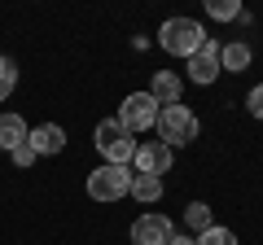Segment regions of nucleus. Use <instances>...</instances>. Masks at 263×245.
<instances>
[{
    "instance_id": "f257e3e1",
    "label": "nucleus",
    "mask_w": 263,
    "mask_h": 245,
    "mask_svg": "<svg viewBox=\"0 0 263 245\" xmlns=\"http://www.w3.org/2000/svg\"><path fill=\"white\" fill-rule=\"evenodd\" d=\"M158 44H162V53H171V57H193L197 48L206 44V27L197 18H167L158 27Z\"/></svg>"
},
{
    "instance_id": "f03ea898",
    "label": "nucleus",
    "mask_w": 263,
    "mask_h": 245,
    "mask_svg": "<svg viewBox=\"0 0 263 245\" xmlns=\"http://www.w3.org/2000/svg\"><path fill=\"white\" fill-rule=\"evenodd\" d=\"M154 132H158V140L167 145V149H180V145H193V140H197L202 122H197V114L189 110L184 101H180V105H167V110H158Z\"/></svg>"
},
{
    "instance_id": "7ed1b4c3",
    "label": "nucleus",
    "mask_w": 263,
    "mask_h": 245,
    "mask_svg": "<svg viewBox=\"0 0 263 245\" xmlns=\"http://www.w3.org/2000/svg\"><path fill=\"white\" fill-rule=\"evenodd\" d=\"M92 140H97V153H101L110 167H127L132 153H136V136H132L119 118H101L97 132H92Z\"/></svg>"
},
{
    "instance_id": "20e7f679",
    "label": "nucleus",
    "mask_w": 263,
    "mask_h": 245,
    "mask_svg": "<svg viewBox=\"0 0 263 245\" xmlns=\"http://www.w3.org/2000/svg\"><path fill=\"white\" fill-rule=\"evenodd\" d=\"M132 175L136 171L132 167H97L92 175H88V197L92 201H119V197H127V189H132Z\"/></svg>"
},
{
    "instance_id": "39448f33",
    "label": "nucleus",
    "mask_w": 263,
    "mask_h": 245,
    "mask_svg": "<svg viewBox=\"0 0 263 245\" xmlns=\"http://www.w3.org/2000/svg\"><path fill=\"white\" fill-rule=\"evenodd\" d=\"M119 122L127 127L132 136L149 132L154 122H158V101H154L149 92H132V96H123V105H119Z\"/></svg>"
},
{
    "instance_id": "423d86ee",
    "label": "nucleus",
    "mask_w": 263,
    "mask_h": 245,
    "mask_svg": "<svg viewBox=\"0 0 263 245\" xmlns=\"http://www.w3.org/2000/svg\"><path fill=\"white\" fill-rule=\"evenodd\" d=\"M171 162H176V149H167L162 140H136V153H132V167L136 175H167Z\"/></svg>"
},
{
    "instance_id": "0eeeda50",
    "label": "nucleus",
    "mask_w": 263,
    "mask_h": 245,
    "mask_svg": "<svg viewBox=\"0 0 263 245\" xmlns=\"http://www.w3.org/2000/svg\"><path fill=\"white\" fill-rule=\"evenodd\" d=\"M171 236H176V228H171L167 215H154V210H145V215L132 219V245H167Z\"/></svg>"
},
{
    "instance_id": "6e6552de",
    "label": "nucleus",
    "mask_w": 263,
    "mask_h": 245,
    "mask_svg": "<svg viewBox=\"0 0 263 245\" xmlns=\"http://www.w3.org/2000/svg\"><path fill=\"white\" fill-rule=\"evenodd\" d=\"M184 66H189V79H193V84H202V88L215 84V79H219V44L206 35V44L197 48V53L189 57Z\"/></svg>"
},
{
    "instance_id": "1a4fd4ad",
    "label": "nucleus",
    "mask_w": 263,
    "mask_h": 245,
    "mask_svg": "<svg viewBox=\"0 0 263 245\" xmlns=\"http://www.w3.org/2000/svg\"><path fill=\"white\" fill-rule=\"evenodd\" d=\"M27 145L35 149V158H53V153L66 149V127L62 122H40L27 132Z\"/></svg>"
},
{
    "instance_id": "9d476101",
    "label": "nucleus",
    "mask_w": 263,
    "mask_h": 245,
    "mask_svg": "<svg viewBox=\"0 0 263 245\" xmlns=\"http://www.w3.org/2000/svg\"><path fill=\"white\" fill-rule=\"evenodd\" d=\"M149 96L158 101V110L180 105V101H184V84H180L176 70H154V79H149Z\"/></svg>"
},
{
    "instance_id": "9b49d317",
    "label": "nucleus",
    "mask_w": 263,
    "mask_h": 245,
    "mask_svg": "<svg viewBox=\"0 0 263 245\" xmlns=\"http://www.w3.org/2000/svg\"><path fill=\"white\" fill-rule=\"evenodd\" d=\"M27 118H22V114H0V153H13L18 149V145H27Z\"/></svg>"
},
{
    "instance_id": "f8f14e48",
    "label": "nucleus",
    "mask_w": 263,
    "mask_h": 245,
    "mask_svg": "<svg viewBox=\"0 0 263 245\" xmlns=\"http://www.w3.org/2000/svg\"><path fill=\"white\" fill-rule=\"evenodd\" d=\"M254 62V48L246 44V39H233V44L219 48V70H228V75H241V70H250Z\"/></svg>"
},
{
    "instance_id": "ddd939ff",
    "label": "nucleus",
    "mask_w": 263,
    "mask_h": 245,
    "mask_svg": "<svg viewBox=\"0 0 263 245\" xmlns=\"http://www.w3.org/2000/svg\"><path fill=\"white\" fill-rule=\"evenodd\" d=\"M127 197H136L141 206H154V201L162 197V179H158V175H132Z\"/></svg>"
},
{
    "instance_id": "4468645a",
    "label": "nucleus",
    "mask_w": 263,
    "mask_h": 245,
    "mask_svg": "<svg viewBox=\"0 0 263 245\" xmlns=\"http://www.w3.org/2000/svg\"><path fill=\"white\" fill-rule=\"evenodd\" d=\"M211 223H215V215H211L206 201H189V206H184V228H193V232H206Z\"/></svg>"
},
{
    "instance_id": "2eb2a0df",
    "label": "nucleus",
    "mask_w": 263,
    "mask_h": 245,
    "mask_svg": "<svg viewBox=\"0 0 263 245\" xmlns=\"http://www.w3.org/2000/svg\"><path fill=\"white\" fill-rule=\"evenodd\" d=\"M197 245H237V232H233V228L211 223L206 232H197Z\"/></svg>"
},
{
    "instance_id": "dca6fc26",
    "label": "nucleus",
    "mask_w": 263,
    "mask_h": 245,
    "mask_svg": "<svg viewBox=\"0 0 263 245\" xmlns=\"http://www.w3.org/2000/svg\"><path fill=\"white\" fill-rule=\"evenodd\" d=\"M206 13L215 22H233V18H241V5L237 0H206Z\"/></svg>"
},
{
    "instance_id": "f3484780",
    "label": "nucleus",
    "mask_w": 263,
    "mask_h": 245,
    "mask_svg": "<svg viewBox=\"0 0 263 245\" xmlns=\"http://www.w3.org/2000/svg\"><path fill=\"white\" fill-rule=\"evenodd\" d=\"M18 88V66L9 57H0V101H9V92Z\"/></svg>"
},
{
    "instance_id": "a211bd4d",
    "label": "nucleus",
    "mask_w": 263,
    "mask_h": 245,
    "mask_svg": "<svg viewBox=\"0 0 263 245\" xmlns=\"http://www.w3.org/2000/svg\"><path fill=\"white\" fill-rule=\"evenodd\" d=\"M246 110H250L254 118H263V84L250 88V96H246Z\"/></svg>"
},
{
    "instance_id": "6ab92c4d",
    "label": "nucleus",
    "mask_w": 263,
    "mask_h": 245,
    "mask_svg": "<svg viewBox=\"0 0 263 245\" xmlns=\"http://www.w3.org/2000/svg\"><path fill=\"white\" fill-rule=\"evenodd\" d=\"M9 158L18 162V167H31V162H35V149H31V145H18V149H13Z\"/></svg>"
},
{
    "instance_id": "aec40b11",
    "label": "nucleus",
    "mask_w": 263,
    "mask_h": 245,
    "mask_svg": "<svg viewBox=\"0 0 263 245\" xmlns=\"http://www.w3.org/2000/svg\"><path fill=\"white\" fill-rule=\"evenodd\" d=\"M167 245H197V236H189V232H176Z\"/></svg>"
}]
</instances>
